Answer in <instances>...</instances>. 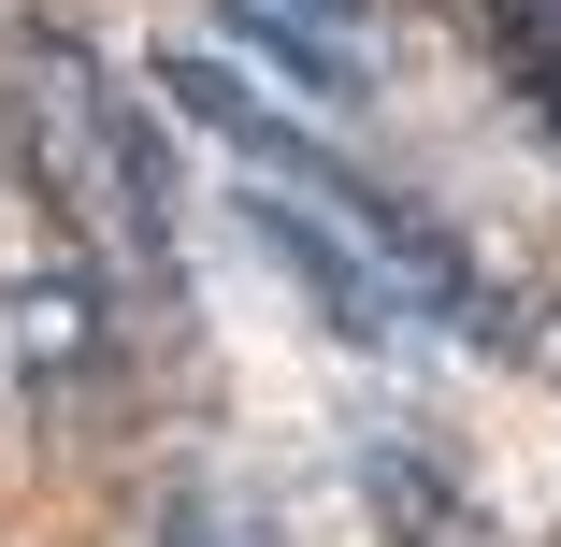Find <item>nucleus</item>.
<instances>
[{"label": "nucleus", "instance_id": "obj_1", "mask_svg": "<svg viewBox=\"0 0 561 547\" xmlns=\"http://www.w3.org/2000/svg\"><path fill=\"white\" fill-rule=\"evenodd\" d=\"M15 159L30 187L58 202V231L87 246H130L145 274H173V173H159V130L130 116V87L101 72L72 30H15Z\"/></svg>", "mask_w": 561, "mask_h": 547}, {"label": "nucleus", "instance_id": "obj_2", "mask_svg": "<svg viewBox=\"0 0 561 547\" xmlns=\"http://www.w3.org/2000/svg\"><path fill=\"white\" fill-rule=\"evenodd\" d=\"M101 361H116V303H101L87 274H15L0 288V403L72 418L101 389Z\"/></svg>", "mask_w": 561, "mask_h": 547}, {"label": "nucleus", "instance_id": "obj_3", "mask_svg": "<svg viewBox=\"0 0 561 547\" xmlns=\"http://www.w3.org/2000/svg\"><path fill=\"white\" fill-rule=\"evenodd\" d=\"M245 231L288 260V288L317 303V332H346V346H389V332H403V288L375 274V246H360V231H331L317 202H288V187H245Z\"/></svg>", "mask_w": 561, "mask_h": 547}, {"label": "nucleus", "instance_id": "obj_4", "mask_svg": "<svg viewBox=\"0 0 561 547\" xmlns=\"http://www.w3.org/2000/svg\"><path fill=\"white\" fill-rule=\"evenodd\" d=\"M360 504H375L389 547H476V490L432 476V447H403V432H375V447H360Z\"/></svg>", "mask_w": 561, "mask_h": 547}, {"label": "nucleus", "instance_id": "obj_5", "mask_svg": "<svg viewBox=\"0 0 561 547\" xmlns=\"http://www.w3.org/2000/svg\"><path fill=\"white\" fill-rule=\"evenodd\" d=\"M173 547H260V504H216V490H187V504H173Z\"/></svg>", "mask_w": 561, "mask_h": 547}]
</instances>
